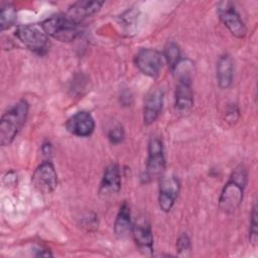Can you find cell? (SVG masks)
<instances>
[{"label":"cell","mask_w":258,"mask_h":258,"mask_svg":"<svg viewBox=\"0 0 258 258\" xmlns=\"http://www.w3.org/2000/svg\"><path fill=\"white\" fill-rule=\"evenodd\" d=\"M166 160L162 140L157 136L150 137L147 145V159L145 167V179L160 178L165 171Z\"/></svg>","instance_id":"5b68a950"},{"label":"cell","mask_w":258,"mask_h":258,"mask_svg":"<svg viewBox=\"0 0 258 258\" xmlns=\"http://www.w3.org/2000/svg\"><path fill=\"white\" fill-rule=\"evenodd\" d=\"M136 68L149 78H157L162 68V57L159 51L153 48H140L134 57Z\"/></svg>","instance_id":"9c48e42d"},{"label":"cell","mask_w":258,"mask_h":258,"mask_svg":"<svg viewBox=\"0 0 258 258\" xmlns=\"http://www.w3.org/2000/svg\"><path fill=\"white\" fill-rule=\"evenodd\" d=\"M132 236L141 254L146 256L153 255V235L151 227L146 221H139L133 225Z\"/></svg>","instance_id":"9a60e30c"},{"label":"cell","mask_w":258,"mask_h":258,"mask_svg":"<svg viewBox=\"0 0 258 258\" xmlns=\"http://www.w3.org/2000/svg\"><path fill=\"white\" fill-rule=\"evenodd\" d=\"M3 181L6 185H14L17 182V175L14 171L6 172V174L3 177Z\"/></svg>","instance_id":"d4e9b609"},{"label":"cell","mask_w":258,"mask_h":258,"mask_svg":"<svg viewBox=\"0 0 258 258\" xmlns=\"http://www.w3.org/2000/svg\"><path fill=\"white\" fill-rule=\"evenodd\" d=\"M164 103V93L160 88L151 89L144 100L143 122L146 126L153 124L160 116Z\"/></svg>","instance_id":"8fae6325"},{"label":"cell","mask_w":258,"mask_h":258,"mask_svg":"<svg viewBox=\"0 0 258 258\" xmlns=\"http://www.w3.org/2000/svg\"><path fill=\"white\" fill-rule=\"evenodd\" d=\"M176 252L178 256L187 257L191 255V242L186 233H182L176 240Z\"/></svg>","instance_id":"ffe728a7"},{"label":"cell","mask_w":258,"mask_h":258,"mask_svg":"<svg viewBox=\"0 0 258 258\" xmlns=\"http://www.w3.org/2000/svg\"><path fill=\"white\" fill-rule=\"evenodd\" d=\"M29 112V104L21 99L13 104L0 120V145H10L24 126Z\"/></svg>","instance_id":"7a4b0ae2"},{"label":"cell","mask_w":258,"mask_h":258,"mask_svg":"<svg viewBox=\"0 0 258 258\" xmlns=\"http://www.w3.org/2000/svg\"><path fill=\"white\" fill-rule=\"evenodd\" d=\"M121 189V169L119 164L110 163L104 170L99 187V195L108 198L116 195Z\"/></svg>","instance_id":"5bb4252c"},{"label":"cell","mask_w":258,"mask_h":258,"mask_svg":"<svg viewBox=\"0 0 258 258\" xmlns=\"http://www.w3.org/2000/svg\"><path fill=\"white\" fill-rule=\"evenodd\" d=\"M138 16H137V11L135 9H131V10H127L126 12H124L121 16L122 19V25L124 26L125 30L130 33L133 29V26L136 23Z\"/></svg>","instance_id":"603a6c76"},{"label":"cell","mask_w":258,"mask_h":258,"mask_svg":"<svg viewBox=\"0 0 258 258\" xmlns=\"http://www.w3.org/2000/svg\"><path fill=\"white\" fill-rule=\"evenodd\" d=\"M240 117V110L237 104H230L226 110V121L229 124H234Z\"/></svg>","instance_id":"cb8c5ba5"},{"label":"cell","mask_w":258,"mask_h":258,"mask_svg":"<svg viewBox=\"0 0 258 258\" xmlns=\"http://www.w3.org/2000/svg\"><path fill=\"white\" fill-rule=\"evenodd\" d=\"M17 11L12 3H5L0 11V30L4 31L10 28L16 21Z\"/></svg>","instance_id":"d6986e66"},{"label":"cell","mask_w":258,"mask_h":258,"mask_svg":"<svg viewBox=\"0 0 258 258\" xmlns=\"http://www.w3.org/2000/svg\"><path fill=\"white\" fill-rule=\"evenodd\" d=\"M132 229L133 224L131 221L130 207L126 202H123L114 222V234L118 239H124L132 233Z\"/></svg>","instance_id":"e0dca14e"},{"label":"cell","mask_w":258,"mask_h":258,"mask_svg":"<svg viewBox=\"0 0 258 258\" xmlns=\"http://www.w3.org/2000/svg\"><path fill=\"white\" fill-rule=\"evenodd\" d=\"M104 1H89V0H80L71 5L63 15L75 24H80L87 18L96 14L100 11L104 5Z\"/></svg>","instance_id":"7c38bea8"},{"label":"cell","mask_w":258,"mask_h":258,"mask_svg":"<svg viewBox=\"0 0 258 258\" xmlns=\"http://www.w3.org/2000/svg\"><path fill=\"white\" fill-rule=\"evenodd\" d=\"M163 56L171 72L174 71L178 62L181 60V53L178 44L172 40L167 41L163 48Z\"/></svg>","instance_id":"ac0fdd59"},{"label":"cell","mask_w":258,"mask_h":258,"mask_svg":"<svg viewBox=\"0 0 258 258\" xmlns=\"http://www.w3.org/2000/svg\"><path fill=\"white\" fill-rule=\"evenodd\" d=\"M124 138H125V131L121 124L115 125L108 132V139H109L110 143H112L114 145L122 143Z\"/></svg>","instance_id":"7402d4cb"},{"label":"cell","mask_w":258,"mask_h":258,"mask_svg":"<svg viewBox=\"0 0 258 258\" xmlns=\"http://www.w3.org/2000/svg\"><path fill=\"white\" fill-rule=\"evenodd\" d=\"M180 61L173 71L177 70L179 72L174 91V108L179 113H186L194 105V92L189 72L187 70L183 71V66H181Z\"/></svg>","instance_id":"8992f818"},{"label":"cell","mask_w":258,"mask_h":258,"mask_svg":"<svg viewBox=\"0 0 258 258\" xmlns=\"http://www.w3.org/2000/svg\"><path fill=\"white\" fill-rule=\"evenodd\" d=\"M248 183L247 167L240 163L231 172L219 198V209L225 214L236 212L242 204L244 190Z\"/></svg>","instance_id":"6da1fadb"},{"label":"cell","mask_w":258,"mask_h":258,"mask_svg":"<svg viewBox=\"0 0 258 258\" xmlns=\"http://www.w3.org/2000/svg\"><path fill=\"white\" fill-rule=\"evenodd\" d=\"M180 191V181L174 174L162 175L158 188V206L162 212L168 213Z\"/></svg>","instance_id":"30bf717a"},{"label":"cell","mask_w":258,"mask_h":258,"mask_svg":"<svg viewBox=\"0 0 258 258\" xmlns=\"http://www.w3.org/2000/svg\"><path fill=\"white\" fill-rule=\"evenodd\" d=\"M216 77L221 89L231 87L234 78V62L230 54L223 53L219 56L216 64Z\"/></svg>","instance_id":"2e32d148"},{"label":"cell","mask_w":258,"mask_h":258,"mask_svg":"<svg viewBox=\"0 0 258 258\" xmlns=\"http://www.w3.org/2000/svg\"><path fill=\"white\" fill-rule=\"evenodd\" d=\"M41 150H42L43 155H45V156H47V157H48V155H50V154H51V152H52V146H51L50 142H48V141L44 142V143L42 144Z\"/></svg>","instance_id":"484cf974"},{"label":"cell","mask_w":258,"mask_h":258,"mask_svg":"<svg viewBox=\"0 0 258 258\" xmlns=\"http://www.w3.org/2000/svg\"><path fill=\"white\" fill-rule=\"evenodd\" d=\"M217 13L220 20L227 27L230 33L237 37L243 38L247 33V27L242 20L235 5L230 1H222L217 5Z\"/></svg>","instance_id":"52a82bcc"},{"label":"cell","mask_w":258,"mask_h":258,"mask_svg":"<svg viewBox=\"0 0 258 258\" xmlns=\"http://www.w3.org/2000/svg\"><path fill=\"white\" fill-rule=\"evenodd\" d=\"M31 182L34 188L42 195L52 192L58 182L57 173L53 164L49 160L41 162L33 171Z\"/></svg>","instance_id":"ba28073f"},{"label":"cell","mask_w":258,"mask_h":258,"mask_svg":"<svg viewBox=\"0 0 258 258\" xmlns=\"http://www.w3.org/2000/svg\"><path fill=\"white\" fill-rule=\"evenodd\" d=\"M250 226H249V241L255 247L258 241V222H257V204L254 203L251 215H250Z\"/></svg>","instance_id":"44dd1931"},{"label":"cell","mask_w":258,"mask_h":258,"mask_svg":"<svg viewBox=\"0 0 258 258\" xmlns=\"http://www.w3.org/2000/svg\"><path fill=\"white\" fill-rule=\"evenodd\" d=\"M14 34L26 48L38 55L45 54L49 48L48 36L41 27L29 24L20 25Z\"/></svg>","instance_id":"277c9868"},{"label":"cell","mask_w":258,"mask_h":258,"mask_svg":"<svg viewBox=\"0 0 258 258\" xmlns=\"http://www.w3.org/2000/svg\"><path fill=\"white\" fill-rule=\"evenodd\" d=\"M36 251H37V253L35 254V256H37V257H39V256H45V257L52 256L51 252L48 249H45V248H38Z\"/></svg>","instance_id":"4316f807"},{"label":"cell","mask_w":258,"mask_h":258,"mask_svg":"<svg viewBox=\"0 0 258 258\" xmlns=\"http://www.w3.org/2000/svg\"><path fill=\"white\" fill-rule=\"evenodd\" d=\"M68 132L78 137H89L95 130V120L91 113L80 111L71 116L66 122Z\"/></svg>","instance_id":"4fadbf2b"},{"label":"cell","mask_w":258,"mask_h":258,"mask_svg":"<svg viewBox=\"0 0 258 258\" xmlns=\"http://www.w3.org/2000/svg\"><path fill=\"white\" fill-rule=\"evenodd\" d=\"M40 27L47 36L60 42H72L81 33L79 25L70 21L63 14H56L46 18L41 22Z\"/></svg>","instance_id":"3957f363"}]
</instances>
